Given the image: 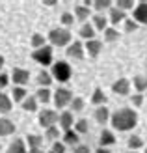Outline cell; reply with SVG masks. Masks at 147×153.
<instances>
[{"instance_id":"6da1fadb","label":"cell","mask_w":147,"mask_h":153,"mask_svg":"<svg viewBox=\"0 0 147 153\" xmlns=\"http://www.w3.org/2000/svg\"><path fill=\"white\" fill-rule=\"evenodd\" d=\"M110 121H112V127L117 129V131H130L138 123V114L132 108H119L117 112L112 114Z\"/></svg>"},{"instance_id":"7a4b0ae2","label":"cell","mask_w":147,"mask_h":153,"mask_svg":"<svg viewBox=\"0 0 147 153\" xmlns=\"http://www.w3.org/2000/svg\"><path fill=\"white\" fill-rule=\"evenodd\" d=\"M49 39L54 47H65L71 41V32L67 28H54V30H50Z\"/></svg>"},{"instance_id":"3957f363","label":"cell","mask_w":147,"mask_h":153,"mask_svg":"<svg viewBox=\"0 0 147 153\" xmlns=\"http://www.w3.org/2000/svg\"><path fill=\"white\" fill-rule=\"evenodd\" d=\"M52 79H56L60 82H67L69 79H71V75H73V69H71V65H69L67 62H56L52 65Z\"/></svg>"},{"instance_id":"277c9868","label":"cell","mask_w":147,"mask_h":153,"mask_svg":"<svg viewBox=\"0 0 147 153\" xmlns=\"http://www.w3.org/2000/svg\"><path fill=\"white\" fill-rule=\"evenodd\" d=\"M32 58H34L39 65H43V67L50 65V64H52V47L45 45V47H41V49H35V51L32 52Z\"/></svg>"},{"instance_id":"5b68a950","label":"cell","mask_w":147,"mask_h":153,"mask_svg":"<svg viewBox=\"0 0 147 153\" xmlns=\"http://www.w3.org/2000/svg\"><path fill=\"white\" fill-rule=\"evenodd\" d=\"M52 99H54V105H56L58 108H65V106L73 101V91L67 90V88H58L52 94Z\"/></svg>"},{"instance_id":"8992f818","label":"cell","mask_w":147,"mask_h":153,"mask_svg":"<svg viewBox=\"0 0 147 153\" xmlns=\"http://www.w3.org/2000/svg\"><path fill=\"white\" fill-rule=\"evenodd\" d=\"M39 125L45 127V129H49V127H54L58 123V120H60V114H56V110H50V108H43L39 112Z\"/></svg>"},{"instance_id":"52a82bcc","label":"cell","mask_w":147,"mask_h":153,"mask_svg":"<svg viewBox=\"0 0 147 153\" xmlns=\"http://www.w3.org/2000/svg\"><path fill=\"white\" fill-rule=\"evenodd\" d=\"M11 80H13V84L24 88V84H28V80H30V71L28 69H21V67H15L13 73H11Z\"/></svg>"},{"instance_id":"ba28073f","label":"cell","mask_w":147,"mask_h":153,"mask_svg":"<svg viewBox=\"0 0 147 153\" xmlns=\"http://www.w3.org/2000/svg\"><path fill=\"white\" fill-rule=\"evenodd\" d=\"M130 80L129 79H119V80H115L112 84V91L115 95H129L130 94Z\"/></svg>"},{"instance_id":"9c48e42d","label":"cell","mask_w":147,"mask_h":153,"mask_svg":"<svg viewBox=\"0 0 147 153\" xmlns=\"http://www.w3.org/2000/svg\"><path fill=\"white\" fill-rule=\"evenodd\" d=\"M134 15V21L136 22H142V25H147V2H138L132 10Z\"/></svg>"},{"instance_id":"30bf717a","label":"cell","mask_w":147,"mask_h":153,"mask_svg":"<svg viewBox=\"0 0 147 153\" xmlns=\"http://www.w3.org/2000/svg\"><path fill=\"white\" fill-rule=\"evenodd\" d=\"M67 56H71L75 60H82L84 58V45L80 41H75L67 47Z\"/></svg>"},{"instance_id":"8fae6325","label":"cell","mask_w":147,"mask_h":153,"mask_svg":"<svg viewBox=\"0 0 147 153\" xmlns=\"http://www.w3.org/2000/svg\"><path fill=\"white\" fill-rule=\"evenodd\" d=\"M84 49L88 51V54H89L91 58H95V56H99L100 49H103V43H100L99 39H89V41H86Z\"/></svg>"},{"instance_id":"7c38bea8","label":"cell","mask_w":147,"mask_h":153,"mask_svg":"<svg viewBox=\"0 0 147 153\" xmlns=\"http://www.w3.org/2000/svg\"><path fill=\"white\" fill-rule=\"evenodd\" d=\"M15 133V123L7 118H0V136H10Z\"/></svg>"},{"instance_id":"4fadbf2b","label":"cell","mask_w":147,"mask_h":153,"mask_svg":"<svg viewBox=\"0 0 147 153\" xmlns=\"http://www.w3.org/2000/svg\"><path fill=\"white\" fill-rule=\"evenodd\" d=\"M7 153H28L26 151V142L22 138H15L10 144V148H7Z\"/></svg>"},{"instance_id":"5bb4252c","label":"cell","mask_w":147,"mask_h":153,"mask_svg":"<svg viewBox=\"0 0 147 153\" xmlns=\"http://www.w3.org/2000/svg\"><path fill=\"white\" fill-rule=\"evenodd\" d=\"M99 142H100V148H108V146H112V144H115V136H114V133H112V131L104 129V131L100 133Z\"/></svg>"},{"instance_id":"9a60e30c","label":"cell","mask_w":147,"mask_h":153,"mask_svg":"<svg viewBox=\"0 0 147 153\" xmlns=\"http://www.w3.org/2000/svg\"><path fill=\"white\" fill-rule=\"evenodd\" d=\"M108 120H110V110H108L106 106H99L95 110V121L100 123V125H104Z\"/></svg>"},{"instance_id":"2e32d148","label":"cell","mask_w":147,"mask_h":153,"mask_svg":"<svg viewBox=\"0 0 147 153\" xmlns=\"http://www.w3.org/2000/svg\"><path fill=\"white\" fill-rule=\"evenodd\" d=\"M125 19H127L125 11L117 10V7H112V10H110V22H112V25H119V22H125Z\"/></svg>"},{"instance_id":"e0dca14e","label":"cell","mask_w":147,"mask_h":153,"mask_svg":"<svg viewBox=\"0 0 147 153\" xmlns=\"http://www.w3.org/2000/svg\"><path fill=\"white\" fill-rule=\"evenodd\" d=\"M58 121H60V125H61L64 131H69L71 125H73V112H61Z\"/></svg>"},{"instance_id":"ac0fdd59","label":"cell","mask_w":147,"mask_h":153,"mask_svg":"<svg viewBox=\"0 0 147 153\" xmlns=\"http://www.w3.org/2000/svg\"><path fill=\"white\" fill-rule=\"evenodd\" d=\"M35 99H37V103H43V105H47L50 99H52V94H50V90L49 88H39L35 91Z\"/></svg>"},{"instance_id":"d6986e66","label":"cell","mask_w":147,"mask_h":153,"mask_svg":"<svg viewBox=\"0 0 147 153\" xmlns=\"http://www.w3.org/2000/svg\"><path fill=\"white\" fill-rule=\"evenodd\" d=\"M91 103L97 105V106H104V103H106V94L100 88H95L93 95H91Z\"/></svg>"},{"instance_id":"ffe728a7","label":"cell","mask_w":147,"mask_h":153,"mask_svg":"<svg viewBox=\"0 0 147 153\" xmlns=\"http://www.w3.org/2000/svg\"><path fill=\"white\" fill-rule=\"evenodd\" d=\"M41 144H43V136H39V134H28L26 136V146H30V149H39Z\"/></svg>"},{"instance_id":"44dd1931","label":"cell","mask_w":147,"mask_h":153,"mask_svg":"<svg viewBox=\"0 0 147 153\" xmlns=\"http://www.w3.org/2000/svg\"><path fill=\"white\" fill-rule=\"evenodd\" d=\"M132 84H134V88L138 90V94H142V91L147 90V76L145 75H136Z\"/></svg>"},{"instance_id":"7402d4cb","label":"cell","mask_w":147,"mask_h":153,"mask_svg":"<svg viewBox=\"0 0 147 153\" xmlns=\"http://www.w3.org/2000/svg\"><path fill=\"white\" fill-rule=\"evenodd\" d=\"M11 106H13L11 99L7 97L6 94H2V91H0V114H6V112H10V110H11Z\"/></svg>"},{"instance_id":"603a6c76","label":"cell","mask_w":147,"mask_h":153,"mask_svg":"<svg viewBox=\"0 0 147 153\" xmlns=\"http://www.w3.org/2000/svg\"><path fill=\"white\" fill-rule=\"evenodd\" d=\"M37 84H41V88H49L52 84V75L43 69L39 75H37Z\"/></svg>"},{"instance_id":"cb8c5ba5","label":"cell","mask_w":147,"mask_h":153,"mask_svg":"<svg viewBox=\"0 0 147 153\" xmlns=\"http://www.w3.org/2000/svg\"><path fill=\"white\" fill-rule=\"evenodd\" d=\"M80 37H84V39H95V28L91 25H82L80 28Z\"/></svg>"},{"instance_id":"d4e9b609","label":"cell","mask_w":147,"mask_h":153,"mask_svg":"<svg viewBox=\"0 0 147 153\" xmlns=\"http://www.w3.org/2000/svg\"><path fill=\"white\" fill-rule=\"evenodd\" d=\"M106 25H108V21H106V17H104L103 13H97L95 17H93V28H97V30H103V32H104V30L108 28Z\"/></svg>"},{"instance_id":"484cf974","label":"cell","mask_w":147,"mask_h":153,"mask_svg":"<svg viewBox=\"0 0 147 153\" xmlns=\"http://www.w3.org/2000/svg\"><path fill=\"white\" fill-rule=\"evenodd\" d=\"M22 110H26V112H35V110H37V99H35V97H26L24 101H22Z\"/></svg>"},{"instance_id":"4316f807","label":"cell","mask_w":147,"mask_h":153,"mask_svg":"<svg viewBox=\"0 0 147 153\" xmlns=\"http://www.w3.org/2000/svg\"><path fill=\"white\" fill-rule=\"evenodd\" d=\"M89 7H86V6H76L75 7V15H76V19H78V21H86L88 17H89Z\"/></svg>"},{"instance_id":"83f0119b","label":"cell","mask_w":147,"mask_h":153,"mask_svg":"<svg viewBox=\"0 0 147 153\" xmlns=\"http://www.w3.org/2000/svg\"><path fill=\"white\" fill-rule=\"evenodd\" d=\"M11 95H13V99H15L17 103H22V101L28 97V95H26V88H21V86H15L13 91H11Z\"/></svg>"},{"instance_id":"f1b7e54d","label":"cell","mask_w":147,"mask_h":153,"mask_svg":"<svg viewBox=\"0 0 147 153\" xmlns=\"http://www.w3.org/2000/svg\"><path fill=\"white\" fill-rule=\"evenodd\" d=\"M64 144H78V133L73 131V129H69V131H65L64 134Z\"/></svg>"},{"instance_id":"f546056e","label":"cell","mask_w":147,"mask_h":153,"mask_svg":"<svg viewBox=\"0 0 147 153\" xmlns=\"http://www.w3.org/2000/svg\"><path fill=\"white\" fill-rule=\"evenodd\" d=\"M127 146L130 148V151H136V149H140L143 146V140L140 138V136L132 134V136H129V144H127Z\"/></svg>"},{"instance_id":"4dcf8cb0","label":"cell","mask_w":147,"mask_h":153,"mask_svg":"<svg viewBox=\"0 0 147 153\" xmlns=\"http://www.w3.org/2000/svg\"><path fill=\"white\" fill-rule=\"evenodd\" d=\"M69 106H71V110H73V112H82V110H84V106H86V103H84V99H82V97H73V101L69 103Z\"/></svg>"},{"instance_id":"1f68e13d","label":"cell","mask_w":147,"mask_h":153,"mask_svg":"<svg viewBox=\"0 0 147 153\" xmlns=\"http://www.w3.org/2000/svg\"><path fill=\"white\" fill-rule=\"evenodd\" d=\"M45 41H47V39H45V36H41V34H34V36H32V39H30V43H32L34 51L45 47Z\"/></svg>"},{"instance_id":"d6a6232c","label":"cell","mask_w":147,"mask_h":153,"mask_svg":"<svg viewBox=\"0 0 147 153\" xmlns=\"http://www.w3.org/2000/svg\"><path fill=\"white\" fill-rule=\"evenodd\" d=\"M104 39H106V41H117V39H119V32H117L114 26H108V28L104 30Z\"/></svg>"},{"instance_id":"836d02e7","label":"cell","mask_w":147,"mask_h":153,"mask_svg":"<svg viewBox=\"0 0 147 153\" xmlns=\"http://www.w3.org/2000/svg\"><path fill=\"white\" fill-rule=\"evenodd\" d=\"M75 129H76V133H78V134H86L89 131V121L88 120H78L75 123Z\"/></svg>"},{"instance_id":"e575fe53","label":"cell","mask_w":147,"mask_h":153,"mask_svg":"<svg viewBox=\"0 0 147 153\" xmlns=\"http://www.w3.org/2000/svg\"><path fill=\"white\" fill-rule=\"evenodd\" d=\"M91 6H93L97 11H103V10H110L112 2L110 0H95V2H91Z\"/></svg>"},{"instance_id":"d590c367","label":"cell","mask_w":147,"mask_h":153,"mask_svg":"<svg viewBox=\"0 0 147 153\" xmlns=\"http://www.w3.org/2000/svg\"><path fill=\"white\" fill-rule=\"evenodd\" d=\"M58 136H60V129H56V127H49L47 131H45V138L49 142H56Z\"/></svg>"},{"instance_id":"8d00e7d4","label":"cell","mask_w":147,"mask_h":153,"mask_svg":"<svg viewBox=\"0 0 147 153\" xmlns=\"http://www.w3.org/2000/svg\"><path fill=\"white\" fill-rule=\"evenodd\" d=\"M115 7H117V10H121V11H125V10H134V2H132V0H117Z\"/></svg>"},{"instance_id":"74e56055","label":"cell","mask_w":147,"mask_h":153,"mask_svg":"<svg viewBox=\"0 0 147 153\" xmlns=\"http://www.w3.org/2000/svg\"><path fill=\"white\" fill-rule=\"evenodd\" d=\"M61 25H65V26H71V25H75V15H71V13H61Z\"/></svg>"},{"instance_id":"f35d334b","label":"cell","mask_w":147,"mask_h":153,"mask_svg":"<svg viewBox=\"0 0 147 153\" xmlns=\"http://www.w3.org/2000/svg\"><path fill=\"white\" fill-rule=\"evenodd\" d=\"M134 30H138V25L134 19H125V32H134Z\"/></svg>"},{"instance_id":"ab89813d","label":"cell","mask_w":147,"mask_h":153,"mask_svg":"<svg viewBox=\"0 0 147 153\" xmlns=\"http://www.w3.org/2000/svg\"><path fill=\"white\" fill-rule=\"evenodd\" d=\"M50 153H65V144L54 142V144H52V148H50Z\"/></svg>"},{"instance_id":"60d3db41","label":"cell","mask_w":147,"mask_h":153,"mask_svg":"<svg viewBox=\"0 0 147 153\" xmlns=\"http://www.w3.org/2000/svg\"><path fill=\"white\" fill-rule=\"evenodd\" d=\"M143 99H145V97H143L142 94H134L132 97H130V101H132L134 106H142V105H143Z\"/></svg>"},{"instance_id":"b9f144b4","label":"cell","mask_w":147,"mask_h":153,"mask_svg":"<svg viewBox=\"0 0 147 153\" xmlns=\"http://www.w3.org/2000/svg\"><path fill=\"white\" fill-rule=\"evenodd\" d=\"M7 84H10V75L4 73V71H0V90L6 88Z\"/></svg>"},{"instance_id":"7bdbcfd3","label":"cell","mask_w":147,"mask_h":153,"mask_svg":"<svg viewBox=\"0 0 147 153\" xmlns=\"http://www.w3.org/2000/svg\"><path fill=\"white\" fill-rule=\"evenodd\" d=\"M73 151H75V153H91L89 148H88V146H84V144H78V146H75Z\"/></svg>"},{"instance_id":"ee69618b","label":"cell","mask_w":147,"mask_h":153,"mask_svg":"<svg viewBox=\"0 0 147 153\" xmlns=\"http://www.w3.org/2000/svg\"><path fill=\"white\" fill-rule=\"evenodd\" d=\"M95 153H112V151L108 149V148H99V149H97Z\"/></svg>"},{"instance_id":"f6af8a7d","label":"cell","mask_w":147,"mask_h":153,"mask_svg":"<svg viewBox=\"0 0 147 153\" xmlns=\"http://www.w3.org/2000/svg\"><path fill=\"white\" fill-rule=\"evenodd\" d=\"M56 2H54V0H47V2H45V6H54Z\"/></svg>"},{"instance_id":"bcb514c9","label":"cell","mask_w":147,"mask_h":153,"mask_svg":"<svg viewBox=\"0 0 147 153\" xmlns=\"http://www.w3.org/2000/svg\"><path fill=\"white\" fill-rule=\"evenodd\" d=\"M2 67H4V56L0 54V69H2Z\"/></svg>"},{"instance_id":"7dc6e473","label":"cell","mask_w":147,"mask_h":153,"mask_svg":"<svg viewBox=\"0 0 147 153\" xmlns=\"http://www.w3.org/2000/svg\"><path fill=\"white\" fill-rule=\"evenodd\" d=\"M28 153H45V151H41V149H30Z\"/></svg>"},{"instance_id":"c3c4849f","label":"cell","mask_w":147,"mask_h":153,"mask_svg":"<svg viewBox=\"0 0 147 153\" xmlns=\"http://www.w3.org/2000/svg\"><path fill=\"white\" fill-rule=\"evenodd\" d=\"M129 153H138V151H129Z\"/></svg>"},{"instance_id":"681fc988","label":"cell","mask_w":147,"mask_h":153,"mask_svg":"<svg viewBox=\"0 0 147 153\" xmlns=\"http://www.w3.org/2000/svg\"><path fill=\"white\" fill-rule=\"evenodd\" d=\"M143 153H147V148H145V151H143Z\"/></svg>"},{"instance_id":"f907efd6","label":"cell","mask_w":147,"mask_h":153,"mask_svg":"<svg viewBox=\"0 0 147 153\" xmlns=\"http://www.w3.org/2000/svg\"><path fill=\"white\" fill-rule=\"evenodd\" d=\"M0 149H2V146H0Z\"/></svg>"},{"instance_id":"816d5d0a","label":"cell","mask_w":147,"mask_h":153,"mask_svg":"<svg viewBox=\"0 0 147 153\" xmlns=\"http://www.w3.org/2000/svg\"><path fill=\"white\" fill-rule=\"evenodd\" d=\"M145 99H147V97H145Z\"/></svg>"}]
</instances>
